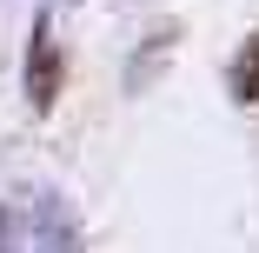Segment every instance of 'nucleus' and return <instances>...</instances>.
I'll return each mask as SVG.
<instances>
[{"instance_id":"f03ea898","label":"nucleus","mask_w":259,"mask_h":253,"mask_svg":"<svg viewBox=\"0 0 259 253\" xmlns=\"http://www.w3.org/2000/svg\"><path fill=\"white\" fill-rule=\"evenodd\" d=\"M233 100H239V107H252V100H259V33H246L239 60H233Z\"/></svg>"},{"instance_id":"7ed1b4c3","label":"nucleus","mask_w":259,"mask_h":253,"mask_svg":"<svg viewBox=\"0 0 259 253\" xmlns=\"http://www.w3.org/2000/svg\"><path fill=\"white\" fill-rule=\"evenodd\" d=\"M0 253H14V240H7V213H0Z\"/></svg>"},{"instance_id":"f257e3e1","label":"nucleus","mask_w":259,"mask_h":253,"mask_svg":"<svg viewBox=\"0 0 259 253\" xmlns=\"http://www.w3.org/2000/svg\"><path fill=\"white\" fill-rule=\"evenodd\" d=\"M27 100L40 114L60 100V47H54V33H47V20L33 27V47H27Z\"/></svg>"}]
</instances>
